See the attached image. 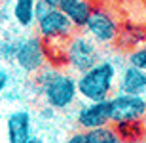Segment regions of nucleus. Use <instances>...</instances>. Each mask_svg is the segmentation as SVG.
Masks as SVG:
<instances>
[{
	"label": "nucleus",
	"mask_w": 146,
	"mask_h": 143,
	"mask_svg": "<svg viewBox=\"0 0 146 143\" xmlns=\"http://www.w3.org/2000/svg\"><path fill=\"white\" fill-rule=\"evenodd\" d=\"M142 126H144V130H146V115H144V118H142Z\"/></svg>",
	"instance_id": "21"
},
{
	"label": "nucleus",
	"mask_w": 146,
	"mask_h": 143,
	"mask_svg": "<svg viewBox=\"0 0 146 143\" xmlns=\"http://www.w3.org/2000/svg\"><path fill=\"white\" fill-rule=\"evenodd\" d=\"M116 92L133 95H146V71L137 69L133 65H127L119 69Z\"/></svg>",
	"instance_id": "10"
},
{
	"label": "nucleus",
	"mask_w": 146,
	"mask_h": 143,
	"mask_svg": "<svg viewBox=\"0 0 146 143\" xmlns=\"http://www.w3.org/2000/svg\"><path fill=\"white\" fill-rule=\"evenodd\" d=\"M76 124L80 130H97L112 124V103L110 99L104 101H86L76 111Z\"/></svg>",
	"instance_id": "7"
},
{
	"label": "nucleus",
	"mask_w": 146,
	"mask_h": 143,
	"mask_svg": "<svg viewBox=\"0 0 146 143\" xmlns=\"http://www.w3.org/2000/svg\"><path fill=\"white\" fill-rule=\"evenodd\" d=\"M110 103H112V124L139 122L146 115V95L116 92L110 97Z\"/></svg>",
	"instance_id": "6"
},
{
	"label": "nucleus",
	"mask_w": 146,
	"mask_h": 143,
	"mask_svg": "<svg viewBox=\"0 0 146 143\" xmlns=\"http://www.w3.org/2000/svg\"><path fill=\"white\" fill-rule=\"evenodd\" d=\"M119 67L112 59H101L87 71L76 77L78 95L84 101H104L110 99L116 92Z\"/></svg>",
	"instance_id": "2"
},
{
	"label": "nucleus",
	"mask_w": 146,
	"mask_h": 143,
	"mask_svg": "<svg viewBox=\"0 0 146 143\" xmlns=\"http://www.w3.org/2000/svg\"><path fill=\"white\" fill-rule=\"evenodd\" d=\"M123 143H146L142 138H137V139H127V141H123Z\"/></svg>",
	"instance_id": "19"
},
{
	"label": "nucleus",
	"mask_w": 146,
	"mask_h": 143,
	"mask_svg": "<svg viewBox=\"0 0 146 143\" xmlns=\"http://www.w3.org/2000/svg\"><path fill=\"white\" fill-rule=\"evenodd\" d=\"M8 143H29L33 138V118L27 109L11 111L6 118Z\"/></svg>",
	"instance_id": "9"
},
{
	"label": "nucleus",
	"mask_w": 146,
	"mask_h": 143,
	"mask_svg": "<svg viewBox=\"0 0 146 143\" xmlns=\"http://www.w3.org/2000/svg\"><path fill=\"white\" fill-rule=\"evenodd\" d=\"M11 84H13V75H11V71L8 67L0 65V95L6 94V92L11 88Z\"/></svg>",
	"instance_id": "15"
},
{
	"label": "nucleus",
	"mask_w": 146,
	"mask_h": 143,
	"mask_svg": "<svg viewBox=\"0 0 146 143\" xmlns=\"http://www.w3.org/2000/svg\"><path fill=\"white\" fill-rule=\"evenodd\" d=\"M87 138H89V143H123L121 136L118 134V130L116 128H110V126L89 130L87 132Z\"/></svg>",
	"instance_id": "13"
},
{
	"label": "nucleus",
	"mask_w": 146,
	"mask_h": 143,
	"mask_svg": "<svg viewBox=\"0 0 146 143\" xmlns=\"http://www.w3.org/2000/svg\"><path fill=\"white\" fill-rule=\"evenodd\" d=\"M103 59L99 44L87 33H72L65 44L63 63L74 73H84Z\"/></svg>",
	"instance_id": "3"
},
{
	"label": "nucleus",
	"mask_w": 146,
	"mask_h": 143,
	"mask_svg": "<svg viewBox=\"0 0 146 143\" xmlns=\"http://www.w3.org/2000/svg\"><path fill=\"white\" fill-rule=\"evenodd\" d=\"M61 10L70 19L76 31H84L93 13V4L89 0H65L61 4Z\"/></svg>",
	"instance_id": "11"
},
{
	"label": "nucleus",
	"mask_w": 146,
	"mask_h": 143,
	"mask_svg": "<svg viewBox=\"0 0 146 143\" xmlns=\"http://www.w3.org/2000/svg\"><path fill=\"white\" fill-rule=\"evenodd\" d=\"M89 36H91L99 46H104V44H110L119 36V29H118V23L110 15L108 11L101 10V8H93V13L87 21L86 29H84Z\"/></svg>",
	"instance_id": "8"
},
{
	"label": "nucleus",
	"mask_w": 146,
	"mask_h": 143,
	"mask_svg": "<svg viewBox=\"0 0 146 143\" xmlns=\"http://www.w3.org/2000/svg\"><path fill=\"white\" fill-rule=\"evenodd\" d=\"M127 63L137 67V69L146 71V44H141L131 50V54L127 55Z\"/></svg>",
	"instance_id": "14"
},
{
	"label": "nucleus",
	"mask_w": 146,
	"mask_h": 143,
	"mask_svg": "<svg viewBox=\"0 0 146 143\" xmlns=\"http://www.w3.org/2000/svg\"><path fill=\"white\" fill-rule=\"evenodd\" d=\"M36 31L38 36L46 42V44H53V42H65L72 33H76L74 25L70 19L63 13L61 8L49 6L40 17H36Z\"/></svg>",
	"instance_id": "5"
},
{
	"label": "nucleus",
	"mask_w": 146,
	"mask_h": 143,
	"mask_svg": "<svg viewBox=\"0 0 146 143\" xmlns=\"http://www.w3.org/2000/svg\"><path fill=\"white\" fill-rule=\"evenodd\" d=\"M65 143H89L87 132H86V130H78V132L70 134V136L65 139Z\"/></svg>",
	"instance_id": "16"
},
{
	"label": "nucleus",
	"mask_w": 146,
	"mask_h": 143,
	"mask_svg": "<svg viewBox=\"0 0 146 143\" xmlns=\"http://www.w3.org/2000/svg\"><path fill=\"white\" fill-rule=\"evenodd\" d=\"M29 143H46V141H44L40 136H34V134H33V138H31V141H29Z\"/></svg>",
	"instance_id": "18"
},
{
	"label": "nucleus",
	"mask_w": 146,
	"mask_h": 143,
	"mask_svg": "<svg viewBox=\"0 0 146 143\" xmlns=\"http://www.w3.org/2000/svg\"><path fill=\"white\" fill-rule=\"evenodd\" d=\"M38 0H13L11 6V13L13 19L21 29H29L34 25V8H36Z\"/></svg>",
	"instance_id": "12"
},
{
	"label": "nucleus",
	"mask_w": 146,
	"mask_h": 143,
	"mask_svg": "<svg viewBox=\"0 0 146 143\" xmlns=\"http://www.w3.org/2000/svg\"><path fill=\"white\" fill-rule=\"evenodd\" d=\"M48 61H49L48 48L40 36L31 34V36H23L17 40L13 63L17 65L19 71L27 73V75H34L48 65Z\"/></svg>",
	"instance_id": "4"
},
{
	"label": "nucleus",
	"mask_w": 146,
	"mask_h": 143,
	"mask_svg": "<svg viewBox=\"0 0 146 143\" xmlns=\"http://www.w3.org/2000/svg\"><path fill=\"white\" fill-rule=\"evenodd\" d=\"M46 4H49V6H53V8H61V4L65 2V0H44Z\"/></svg>",
	"instance_id": "17"
},
{
	"label": "nucleus",
	"mask_w": 146,
	"mask_h": 143,
	"mask_svg": "<svg viewBox=\"0 0 146 143\" xmlns=\"http://www.w3.org/2000/svg\"><path fill=\"white\" fill-rule=\"evenodd\" d=\"M2 105H4V95H0V111H2Z\"/></svg>",
	"instance_id": "20"
},
{
	"label": "nucleus",
	"mask_w": 146,
	"mask_h": 143,
	"mask_svg": "<svg viewBox=\"0 0 146 143\" xmlns=\"http://www.w3.org/2000/svg\"><path fill=\"white\" fill-rule=\"evenodd\" d=\"M33 86L42 95L44 103L53 111H66L70 109L78 95L76 78L68 73H63L55 67L46 65L38 73H34Z\"/></svg>",
	"instance_id": "1"
}]
</instances>
